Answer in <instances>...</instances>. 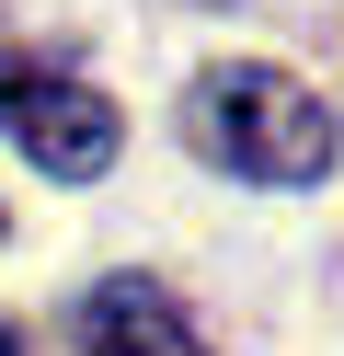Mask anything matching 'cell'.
<instances>
[{"instance_id":"6da1fadb","label":"cell","mask_w":344,"mask_h":356,"mask_svg":"<svg viewBox=\"0 0 344 356\" xmlns=\"http://www.w3.org/2000/svg\"><path fill=\"white\" fill-rule=\"evenodd\" d=\"M183 138H195L218 172H241V184H321V172H333V115H321V92L287 81V70H264V58L206 70L195 92H183Z\"/></svg>"},{"instance_id":"3957f363","label":"cell","mask_w":344,"mask_h":356,"mask_svg":"<svg viewBox=\"0 0 344 356\" xmlns=\"http://www.w3.org/2000/svg\"><path fill=\"white\" fill-rule=\"evenodd\" d=\"M81 356H206V345H195V322L172 310V287L104 276V287L81 299Z\"/></svg>"},{"instance_id":"7a4b0ae2","label":"cell","mask_w":344,"mask_h":356,"mask_svg":"<svg viewBox=\"0 0 344 356\" xmlns=\"http://www.w3.org/2000/svg\"><path fill=\"white\" fill-rule=\"evenodd\" d=\"M0 138L23 149V161H46L58 184H104L115 172V104L92 92L69 58H46V47H23V35H0Z\"/></svg>"},{"instance_id":"5b68a950","label":"cell","mask_w":344,"mask_h":356,"mask_svg":"<svg viewBox=\"0 0 344 356\" xmlns=\"http://www.w3.org/2000/svg\"><path fill=\"white\" fill-rule=\"evenodd\" d=\"M206 12H218V0H206Z\"/></svg>"},{"instance_id":"277c9868","label":"cell","mask_w":344,"mask_h":356,"mask_svg":"<svg viewBox=\"0 0 344 356\" xmlns=\"http://www.w3.org/2000/svg\"><path fill=\"white\" fill-rule=\"evenodd\" d=\"M0 356H23V345H12V333H0Z\"/></svg>"}]
</instances>
